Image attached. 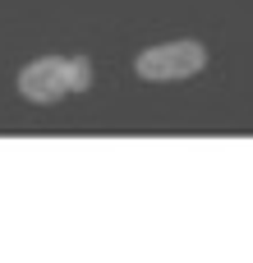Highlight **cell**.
<instances>
[{
    "mask_svg": "<svg viewBox=\"0 0 253 263\" xmlns=\"http://www.w3.org/2000/svg\"><path fill=\"white\" fill-rule=\"evenodd\" d=\"M92 83V65L83 55H41L18 74V92L28 102H55L65 92H83Z\"/></svg>",
    "mask_w": 253,
    "mask_h": 263,
    "instance_id": "obj_1",
    "label": "cell"
},
{
    "mask_svg": "<svg viewBox=\"0 0 253 263\" xmlns=\"http://www.w3.org/2000/svg\"><path fill=\"white\" fill-rule=\"evenodd\" d=\"M134 69H138V79H147V83H180V79L207 69V46H203V42H189V37H184V42H166V46L143 51V55L134 60Z\"/></svg>",
    "mask_w": 253,
    "mask_h": 263,
    "instance_id": "obj_2",
    "label": "cell"
}]
</instances>
